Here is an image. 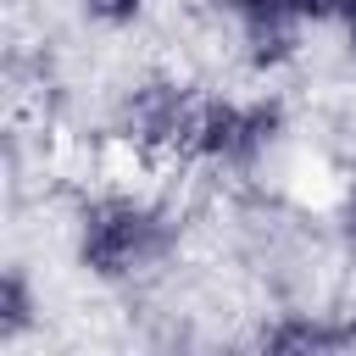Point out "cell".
Listing matches in <instances>:
<instances>
[{"instance_id": "cell-1", "label": "cell", "mask_w": 356, "mask_h": 356, "mask_svg": "<svg viewBox=\"0 0 356 356\" xmlns=\"http://www.w3.org/2000/svg\"><path fill=\"white\" fill-rule=\"evenodd\" d=\"M178 250V211L145 189L111 184L72 211V261L95 284H134Z\"/></svg>"}, {"instance_id": "cell-2", "label": "cell", "mask_w": 356, "mask_h": 356, "mask_svg": "<svg viewBox=\"0 0 356 356\" xmlns=\"http://www.w3.org/2000/svg\"><path fill=\"white\" fill-rule=\"evenodd\" d=\"M289 128V111L278 95H200L195 139L184 167L211 172H256Z\"/></svg>"}, {"instance_id": "cell-3", "label": "cell", "mask_w": 356, "mask_h": 356, "mask_svg": "<svg viewBox=\"0 0 356 356\" xmlns=\"http://www.w3.org/2000/svg\"><path fill=\"white\" fill-rule=\"evenodd\" d=\"M195 117H200V95L172 78V72H145L122 89L117 100V139L145 156V161H189V139H195Z\"/></svg>"}, {"instance_id": "cell-4", "label": "cell", "mask_w": 356, "mask_h": 356, "mask_svg": "<svg viewBox=\"0 0 356 356\" xmlns=\"http://www.w3.org/2000/svg\"><path fill=\"white\" fill-rule=\"evenodd\" d=\"M234 22V50L250 72H284L306 50V17L295 0H222Z\"/></svg>"}, {"instance_id": "cell-5", "label": "cell", "mask_w": 356, "mask_h": 356, "mask_svg": "<svg viewBox=\"0 0 356 356\" xmlns=\"http://www.w3.org/2000/svg\"><path fill=\"white\" fill-rule=\"evenodd\" d=\"M261 350L278 356H328V350H356V312H278L256 328Z\"/></svg>"}, {"instance_id": "cell-6", "label": "cell", "mask_w": 356, "mask_h": 356, "mask_svg": "<svg viewBox=\"0 0 356 356\" xmlns=\"http://www.w3.org/2000/svg\"><path fill=\"white\" fill-rule=\"evenodd\" d=\"M39 328V289L28 278V267H6L0 273V345H22Z\"/></svg>"}, {"instance_id": "cell-7", "label": "cell", "mask_w": 356, "mask_h": 356, "mask_svg": "<svg viewBox=\"0 0 356 356\" xmlns=\"http://www.w3.org/2000/svg\"><path fill=\"white\" fill-rule=\"evenodd\" d=\"M78 11L100 28H134L145 17V0H78Z\"/></svg>"}, {"instance_id": "cell-8", "label": "cell", "mask_w": 356, "mask_h": 356, "mask_svg": "<svg viewBox=\"0 0 356 356\" xmlns=\"http://www.w3.org/2000/svg\"><path fill=\"white\" fill-rule=\"evenodd\" d=\"M300 6V17L317 28V22H339V11H345V0H295Z\"/></svg>"}, {"instance_id": "cell-9", "label": "cell", "mask_w": 356, "mask_h": 356, "mask_svg": "<svg viewBox=\"0 0 356 356\" xmlns=\"http://www.w3.org/2000/svg\"><path fill=\"white\" fill-rule=\"evenodd\" d=\"M339 28H345V50L356 56V0H345V11H339Z\"/></svg>"}]
</instances>
